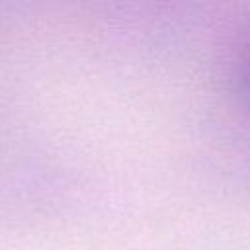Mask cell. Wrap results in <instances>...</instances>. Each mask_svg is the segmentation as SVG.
Masks as SVG:
<instances>
[{"mask_svg":"<svg viewBox=\"0 0 250 250\" xmlns=\"http://www.w3.org/2000/svg\"><path fill=\"white\" fill-rule=\"evenodd\" d=\"M230 84L240 107L250 115V27L244 29L230 57Z\"/></svg>","mask_w":250,"mask_h":250,"instance_id":"cell-1","label":"cell"}]
</instances>
